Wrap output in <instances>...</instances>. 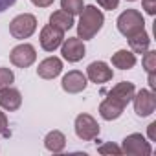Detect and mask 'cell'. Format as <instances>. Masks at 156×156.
<instances>
[{"mask_svg":"<svg viewBox=\"0 0 156 156\" xmlns=\"http://www.w3.org/2000/svg\"><path fill=\"white\" fill-rule=\"evenodd\" d=\"M103 22H105V17H103L101 9H98L96 6L83 8L79 26H77V35H79V39H83V41L92 39L103 28Z\"/></svg>","mask_w":156,"mask_h":156,"instance_id":"6da1fadb","label":"cell"},{"mask_svg":"<svg viewBox=\"0 0 156 156\" xmlns=\"http://www.w3.org/2000/svg\"><path fill=\"white\" fill-rule=\"evenodd\" d=\"M143 28H145V20H143L141 13L136 11V9H127V11H123V13L118 17V30H119V33L125 35L127 39L132 37V35H136V33L141 31Z\"/></svg>","mask_w":156,"mask_h":156,"instance_id":"7a4b0ae2","label":"cell"},{"mask_svg":"<svg viewBox=\"0 0 156 156\" xmlns=\"http://www.w3.org/2000/svg\"><path fill=\"white\" fill-rule=\"evenodd\" d=\"M37 28V19L30 13H22V15H17L11 24H9V33L15 37V39H28Z\"/></svg>","mask_w":156,"mask_h":156,"instance_id":"3957f363","label":"cell"},{"mask_svg":"<svg viewBox=\"0 0 156 156\" xmlns=\"http://www.w3.org/2000/svg\"><path fill=\"white\" fill-rule=\"evenodd\" d=\"M75 134H77V138H81L85 141L96 140L98 134H99V125H98V121L92 116L79 114L75 118Z\"/></svg>","mask_w":156,"mask_h":156,"instance_id":"277c9868","label":"cell"},{"mask_svg":"<svg viewBox=\"0 0 156 156\" xmlns=\"http://www.w3.org/2000/svg\"><path fill=\"white\" fill-rule=\"evenodd\" d=\"M121 152L125 154H132V156H149L152 152L149 141H145V138L138 132L134 134H129L125 140H123V147H121Z\"/></svg>","mask_w":156,"mask_h":156,"instance_id":"5b68a950","label":"cell"},{"mask_svg":"<svg viewBox=\"0 0 156 156\" xmlns=\"http://www.w3.org/2000/svg\"><path fill=\"white\" fill-rule=\"evenodd\" d=\"M9 59H11V62L15 64V66H19V68H28V66H31L33 62H35V59H37V53H35V48L31 46V44H19V46H15L13 50H11V53H9Z\"/></svg>","mask_w":156,"mask_h":156,"instance_id":"8992f818","label":"cell"},{"mask_svg":"<svg viewBox=\"0 0 156 156\" xmlns=\"http://www.w3.org/2000/svg\"><path fill=\"white\" fill-rule=\"evenodd\" d=\"M134 112L140 118H147L154 112L156 108V96L151 90H140L138 94H134Z\"/></svg>","mask_w":156,"mask_h":156,"instance_id":"52a82bcc","label":"cell"},{"mask_svg":"<svg viewBox=\"0 0 156 156\" xmlns=\"http://www.w3.org/2000/svg\"><path fill=\"white\" fill-rule=\"evenodd\" d=\"M85 44L79 37H72V39H66L62 42V57L68 61V62H77V61H81L85 57Z\"/></svg>","mask_w":156,"mask_h":156,"instance_id":"ba28073f","label":"cell"},{"mask_svg":"<svg viewBox=\"0 0 156 156\" xmlns=\"http://www.w3.org/2000/svg\"><path fill=\"white\" fill-rule=\"evenodd\" d=\"M62 33H64V31H61L59 28H55V26H51V24L44 26L42 31H41V46H42L46 51H53L55 48H59V46L62 44V39H64Z\"/></svg>","mask_w":156,"mask_h":156,"instance_id":"9c48e42d","label":"cell"},{"mask_svg":"<svg viewBox=\"0 0 156 156\" xmlns=\"http://www.w3.org/2000/svg\"><path fill=\"white\" fill-rule=\"evenodd\" d=\"M87 88V77L83 72L72 70L62 77V90L68 94H79Z\"/></svg>","mask_w":156,"mask_h":156,"instance_id":"30bf717a","label":"cell"},{"mask_svg":"<svg viewBox=\"0 0 156 156\" xmlns=\"http://www.w3.org/2000/svg\"><path fill=\"white\" fill-rule=\"evenodd\" d=\"M87 75H88V79H90L92 83H107V81L112 79L114 73H112V68L107 66V62H103V61H94V62L88 64Z\"/></svg>","mask_w":156,"mask_h":156,"instance_id":"8fae6325","label":"cell"},{"mask_svg":"<svg viewBox=\"0 0 156 156\" xmlns=\"http://www.w3.org/2000/svg\"><path fill=\"white\" fill-rule=\"evenodd\" d=\"M134 94H136L134 85L129 83V81H121V83H118V85L108 92V98H112V99H116L118 103H121L123 107H127V105L132 101Z\"/></svg>","mask_w":156,"mask_h":156,"instance_id":"7c38bea8","label":"cell"},{"mask_svg":"<svg viewBox=\"0 0 156 156\" xmlns=\"http://www.w3.org/2000/svg\"><path fill=\"white\" fill-rule=\"evenodd\" d=\"M22 105V96L17 88L6 87V88H0V107L13 112Z\"/></svg>","mask_w":156,"mask_h":156,"instance_id":"4fadbf2b","label":"cell"},{"mask_svg":"<svg viewBox=\"0 0 156 156\" xmlns=\"http://www.w3.org/2000/svg\"><path fill=\"white\" fill-rule=\"evenodd\" d=\"M61 70H62L61 59H57V57H48V59H44V61L39 64L37 73H39V77H42V79H53V77H57V75L61 73Z\"/></svg>","mask_w":156,"mask_h":156,"instance_id":"5bb4252c","label":"cell"},{"mask_svg":"<svg viewBox=\"0 0 156 156\" xmlns=\"http://www.w3.org/2000/svg\"><path fill=\"white\" fill-rule=\"evenodd\" d=\"M123 110H125V107H123L121 103H118L116 99H112V98H107V99L99 105V114H101V118L107 119V121L118 119V118L123 114Z\"/></svg>","mask_w":156,"mask_h":156,"instance_id":"9a60e30c","label":"cell"},{"mask_svg":"<svg viewBox=\"0 0 156 156\" xmlns=\"http://www.w3.org/2000/svg\"><path fill=\"white\" fill-rule=\"evenodd\" d=\"M112 64L119 70H130L136 64V55L129 50H119L112 55Z\"/></svg>","mask_w":156,"mask_h":156,"instance_id":"2e32d148","label":"cell"},{"mask_svg":"<svg viewBox=\"0 0 156 156\" xmlns=\"http://www.w3.org/2000/svg\"><path fill=\"white\" fill-rule=\"evenodd\" d=\"M64 145H66V138L61 130H51L44 138V147L51 152H61L64 149Z\"/></svg>","mask_w":156,"mask_h":156,"instance_id":"e0dca14e","label":"cell"},{"mask_svg":"<svg viewBox=\"0 0 156 156\" xmlns=\"http://www.w3.org/2000/svg\"><path fill=\"white\" fill-rule=\"evenodd\" d=\"M50 24L55 26V28H59L61 31H68L73 26V15H70V13H66L62 9L61 11H55L50 17Z\"/></svg>","mask_w":156,"mask_h":156,"instance_id":"ac0fdd59","label":"cell"},{"mask_svg":"<svg viewBox=\"0 0 156 156\" xmlns=\"http://www.w3.org/2000/svg\"><path fill=\"white\" fill-rule=\"evenodd\" d=\"M129 44H130V48H132L134 53H145V51L149 50L151 39H149V35L145 33V30H141V31H138L136 35L129 37Z\"/></svg>","mask_w":156,"mask_h":156,"instance_id":"d6986e66","label":"cell"},{"mask_svg":"<svg viewBox=\"0 0 156 156\" xmlns=\"http://www.w3.org/2000/svg\"><path fill=\"white\" fill-rule=\"evenodd\" d=\"M143 68L149 73V87L154 90L156 88V79H154V70H156V51H145L143 55Z\"/></svg>","mask_w":156,"mask_h":156,"instance_id":"ffe728a7","label":"cell"},{"mask_svg":"<svg viewBox=\"0 0 156 156\" xmlns=\"http://www.w3.org/2000/svg\"><path fill=\"white\" fill-rule=\"evenodd\" d=\"M83 0H61V9L70 13V15H77L83 11Z\"/></svg>","mask_w":156,"mask_h":156,"instance_id":"44dd1931","label":"cell"},{"mask_svg":"<svg viewBox=\"0 0 156 156\" xmlns=\"http://www.w3.org/2000/svg\"><path fill=\"white\" fill-rule=\"evenodd\" d=\"M15 79V75L9 68H0V88H6L13 83Z\"/></svg>","mask_w":156,"mask_h":156,"instance_id":"7402d4cb","label":"cell"},{"mask_svg":"<svg viewBox=\"0 0 156 156\" xmlns=\"http://www.w3.org/2000/svg\"><path fill=\"white\" fill-rule=\"evenodd\" d=\"M101 154H121V147H118V145H114L112 141H108V143H103V145H99V149H98Z\"/></svg>","mask_w":156,"mask_h":156,"instance_id":"603a6c76","label":"cell"},{"mask_svg":"<svg viewBox=\"0 0 156 156\" xmlns=\"http://www.w3.org/2000/svg\"><path fill=\"white\" fill-rule=\"evenodd\" d=\"M0 136H9V130H8V118L4 112H0Z\"/></svg>","mask_w":156,"mask_h":156,"instance_id":"cb8c5ba5","label":"cell"},{"mask_svg":"<svg viewBox=\"0 0 156 156\" xmlns=\"http://www.w3.org/2000/svg\"><path fill=\"white\" fill-rule=\"evenodd\" d=\"M141 4H143V9L149 15H154L156 13V0H141Z\"/></svg>","mask_w":156,"mask_h":156,"instance_id":"d4e9b609","label":"cell"},{"mask_svg":"<svg viewBox=\"0 0 156 156\" xmlns=\"http://www.w3.org/2000/svg\"><path fill=\"white\" fill-rule=\"evenodd\" d=\"M98 4L103 8V9H116L119 0H98Z\"/></svg>","mask_w":156,"mask_h":156,"instance_id":"484cf974","label":"cell"},{"mask_svg":"<svg viewBox=\"0 0 156 156\" xmlns=\"http://www.w3.org/2000/svg\"><path fill=\"white\" fill-rule=\"evenodd\" d=\"M15 2H17V0H0V13H2V11H6L8 8H11Z\"/></svg>","mask_w":156,"mask_h":156,"instance_id":"4316f807","label":"cell"},{"mask_svg":"<svg viewBox=\"0 0 156 156\" xmlns=\"http://www.w3.org/2000/svg\"><path fill=\"white\" fill-rule=\"evenodd\" d=\"M31 2H33L35 6H39V8H48V6L53 4V0H31Z\"/></svg>","mask_w":156,"mask_h":156,"instance_id":"83f0119b","label":"cell"},{"mask_svg":"<svg viewBox=\"0 0 156 156\" xmlns=\"http://www.w3.org/2000/svg\"><path fill=\"white\" fill-rule=\"evenodd\" d=\"M149 138H151V140H152V141H154V140H156V121H154V123H151V125H149Z\"/></svg>","mask_w":156,"mask_h":156,"instance_id":"f1b7e54d","label":"cell"},{"mask_svg":"<svg viewBox=\"0 0 156 156\" xmlns=\"http://www.w3.org/2000/svg\"><path fill=\"white\" fill-rule=\"evenodd\" d=\"M130 2H132V0H130Z\"/></svg>","mask_w":156,"mask_h":156,"instance_id":"f546056e","label":"cell"}]
</instances>
